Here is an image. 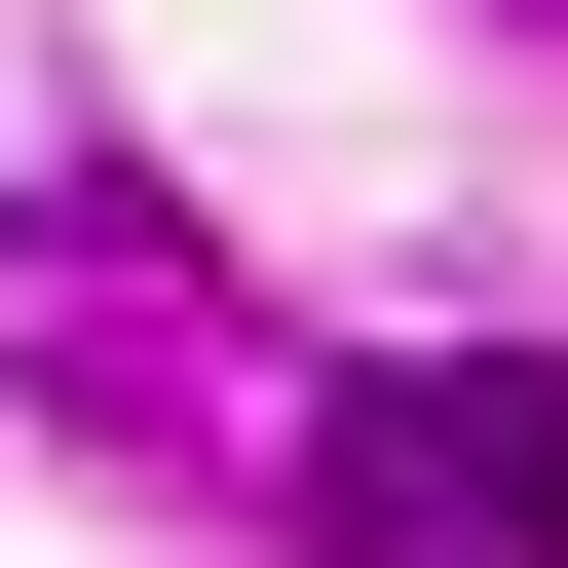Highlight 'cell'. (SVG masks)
Masks as SVG:
<instances>
[{
  "mask_svg": "<svg viewBox=\"0 0 568 568\" xmlns=\"http://www.w3.org/2000/svg\"><path fill=\"white\" fill-rule=\"evenodd\" d=\"M530 39H568V0H530Z\"/></svg>",
  "mask_w": 568,
  "mask_h": 568,
  "instance_id": "obj_2",
  "label": "cell"
},
{
  "mask_svg": "<svg viewBox=\"0 0 568 568\" xmlns=\"http://www.w3.org/2000/svg\"><path fill=\"white\" fill-rule=\"evenodd\" d=\"M304 568H568V342H417L304 417Z\"/></svg>",
  "mask_w": 568,
  "mask_h": 568,
  "instance_id": "obj_1",
  "label": "cell"
}]
</instances>
